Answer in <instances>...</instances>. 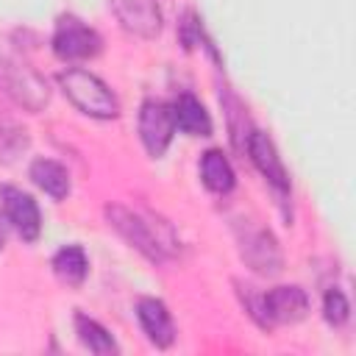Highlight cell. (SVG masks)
I'll list each match as a JSON object with an SVG mask.
<instances>
[{
  "label": "cell",
  "mask_w": 356,
  "mask_h": 356,
  "mask_svg": "<svg viewBox=\"0 0 356 356\" xmlns=\"http://www.w3.org/2000/svg\"><path fill=\"white\" fill-rule=\"evenodd\" d=\"M106 220L131 248H136L145 259H150L156 264L167 261V256L175 250V239H172L170 228L161 220L150 217V214L134 211L122 203H108L106 206Z\"/></svg>",
  "instance_id": "6da1fadb"
},
{
  "label": "cell",
  "mask_w": 356,
  "mask_h": 356,
  "mask_svg": "<svg viewBox=\"0 0 356 356\" xmlns=\"http://www.w3.org/2000/svg\"><path fill=\"white\" fill-rule=\"evenodd\" d=\"M58 86L70 97V103L95 120H114L120 117V103L114 92L89 70L83 67H67L58 72Z\"/></svg>",
  "instance_id": "7a4b0ae2"
},
{
  "label": "cell",
  "mask_w": 356,
  "mask_h": 356,
  "mask_svg": "<svg viewBox=\"0 0 356 356\" xmlns=\"http://www.w3.org/2000/svg\"><path fill=\"white\" fill-rule=\"evenodd\" d=\"M0 89L25 111H42L50 103L47 81L17 58H0Z\"/></svg>",
  "instance_id": "3957f363"
},
{
  "label": "cell",
  "mask_w": 356,
  "mask_h": 356,
  "mask_svg": "<svg viewBox=\"0 0 356 356\" xmlns=\"http://www.w3.org/2000/svg\"><path fill=\"white\" fill-rule=\"evenodd\" d=\"M50 44H53V53L61 61H86V58H95L103 50L100 33L95 28H89L83 19H78L75 14L58 17Z\"/></svg>",
  "instance_id": "277c9868"
},
{
  "label": "cell",
  "mask_w": 356,
  "mask_h": 356,
  "mask_svg": "<svg viewBox=\"0 0 356 356\" xmlns=\"http://www.w3.org/2000/svg\"><path fill=\"white\" fill-rule=\"evenodd\" d=\"M309 314V295L300 286H273L259 298V325H292Z\"/></svg>",
  "instance_id": "5b68a950"
},
{
  "label": "cell",
  "mask_w": 356,
  "mask_h": 356,
  "mask_svg": "<svg viewBox=\"0 0 356 356\" xmlns=\"http://www.w3.org/2000/svg\"><path fill=\"white\" fill-rule=\"evenodd\" d=\"M172 134H175L172 106H167L161 100H145L139 106V139H142L147 156L161 159L172 142Z\"/></svg>",
  "instance_id": "8992f818"
},
{
  "label": "cell",
  "mask_w": 356,
  "mask_h": 356,
  "mask_svg": "<svg viewBox=\"0 0 356 356\" xmlns=\"http://www.w3.org/2000/svg\"><path fill=\"white\" fill-rule=\"evenodd\" d=\"M0 206H3V214L6 220L11 222V228L25 239V242H36L39 234H42V214H39V206L36 200L11 186V184H3L0 186Z\"/></svg>",
  "instance_id": "52a82bcc"
},
{
  "label": "cell",
  "mask_w": 356,
  "mask_h": 356,
  "mask_svg": "<svg viewBox=\"0 0 356 356\" xmlns=\"http://www.w3.org/2000/svg\"><path fill=\"white\" fill-rule=\"evenodd\" d=\"M245 150L253 161V167L261 172V178L275 189L278 197H289V175L284 170V161L273 145V139L261 131H250L248 134V142H245Z\"/></svg>",
  "instance_id": "ba28073f"
},
{
  "label": "cell",
  "mask_w": 356,
  "mask_h": 356,
  "mask_svg": "<svg viewBox=\"0 0 356 356\" xmlns=\"http://www.w3.org/2000/svg\"><path fill=\"white\" fill-rule=\"evenodd\" d=\"M239 253L245 259V264L259 273V275H275L281 273L284 267V256H281V248L275 242V236L267 231V228H256V231H248L239 242Z\"/></svg>",
  "instance_id": "9c48e42d"
},
{
  "label": "cell",
  "mask_w": 356,
  "mask_h": 356,
  "mask_svg": "<svg viewBox=\"0 0 356 356\" xmlns=\"http://www.w3.org/2000/svg\"><path fill=\"white\" fill-rule=\"evenodd\" d=\"M111 11L117 22L139 39H153L161 31V11L156 0H111Z\"/></svg>",
  "instance_id": "30bf717a"
},
{
  "label": "cell",
  "mask_w": 356,
  "mask_h": 356,
  "mask_svg": "<svg viewBox=\"0 0 356 356\" xmlns=\"http://www.w3.org/2000/svg\"><path fill=\"white\" fill-rule=\"evenodd\" d=\"M136 320L156 348H170L175 342L172 314L167 312V306L159 298H139L136 300Z\"/></svg>",
  "instance_id": "8fae6325"
},
{
  "label": "cell",
  "mask_w": 356,
  "mask_h": 356,
  "mask_svg": "<svg viewBox=\"0 0 356 356\" xmlns=\"http://www.w3.org/2000/svg\"><path fill=\"white\" fill-rule=\"evenodd\" d=\"M172 117H175V128H181L189 136H211V117L206 111V106L189 95L181 92L172 103Z\"/></svg>",
  "instance_id": "7c38bea8"
},
{
  "label": "cell",
  "mask_w": 356,
  "mask_h": 356,
  "mask_svg": "<svg viewBox=\"0 0 356 356\" xmlns=\"http://www.w3.org/2000/svg\"><path fill=\"white\" fill-rule=\"evenodd\" d=\"M200 178H203V186L214 195H228L236 184V175H234V167L231 161L222 156V150L211 147L200 156Z\"/></svg>",
  "instance_id": "4fadbf2b"
},
{
  "label": "cell",
  "mask_w": 356,
  "mask_h": 356,
  "mask_svg": "<svg viewBox=\"0 0 356 356\" xmlns=\"http://www.w3.org/2000/svg\"><path fill=\"white\" fill-rule=\"evenodd\" d=\"M31 181L53 200H64L70 195V172L53 159H36L31 164Z\"/></svg>",
  "instance_id": "5bb4252c"
},
{
  "label": "cell",
  "mask_w": 356,
  "mask_h": 356,
  "mask_svg": "<svg viewBox=\"0 0 356 356\" xmlns=\"http://www.w3.org/2000/svg\"><path fill=\"white\" fill-rule=\"evenodd\" d=\"M53 273L61 284L67 286H81L86 281L89 273V261L81 245H64L56 256H53Z\"/></svg>",
  "instance_id": "9a60e30c"
},
{
  "label": "cell",
  "mask_w": 356,
  "mask_h": 356,
  "mask_svg": "<svg viewBox=\"0 0 356 356\" xmlns=\"http://www.w3.org/2000/svg\"><path fill=\"white\" fill-rule=\"evenodd\" d=\"M75 334L81 339V345L97 356H106V353H117L120 345L117 339L108 334V328H103L97 320L86 317V314H75Z\"/></svg>",
  "instance_id": "2e32d148"
},
{
  "label": "cell",
  "mask_w": 356,
  "mask_h": 356,
  "mask_svg": "<svg viewBox=\"0 0 356 356\" xmlns=\"http://www.w3.org/2000/svg\"><path fill=\"white\" fill-rule=\"evenodd\" d=\"M22 150H28V134L11 122H0V159L14 161Z\"/></svg>",
  "instance_id": "e0dca14e"
},
{
  "label": "cell",
  "mask_w": 356,
  "mask_h": 356,
  "mask_svg": "<svg viewBox=\"0 0 356 356\" xmlns=\"http://www.w3.org/2000/svg\"><path fill=\"white\" fill-rule=\"evenodd\" d=\"M323 317L328 325H345L350 317V303L342 289H328L323 298Z\"/></svg>",
  "instance_id": "ac0fdd59"
},
{
  "label": "cell",
  "mask_w": 356,
  "mask_h": 356,
  "mask_svg": "<svg viewBox=\"0 0 356 356\" xmlns=\"http://www.w3.org/2000/svg\"><path fill=\"white\" fill-rule=\"evenodd\" d=\"M6 245V228H3V222H0V248Z\"/></svg>",
  "instance_id": "d6986e66"
}]
</instances>
